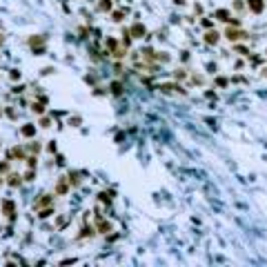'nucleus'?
<instances>
[{
    "label": "nucleus",
    "mask_w": 267,
    "mask_h": 267,
    "mask_svg": "<svg viewBox=\"0 0 267 267\" xmlns=\"http://www.w3.org/2000/svg\"><path fill=\"white\" fill-rule=\"evenodd\" d=\"M131 34H136L134 38H140L142 34H145V27H140V25H134V29H131Z\"/></svg>",
    "instance_id": "20e7f679"
},
{
    "label": "nucleus",
    "mask_w": 267,
    "mask_h": 267,
    "mask_svg": "<svg viewBox=\"0 0 267 267\" xmlns=\"http://www.w3.org/2000/svg\"><path fill=\"white\" fill-rule=\"evenodd\" d=\"M36 114H42V105H34V107H31Z\"/></svg>",
    "instance_id": "6e6552de"
},
{
    "label": "nucleus",
    "mask_w": 267,
    "mask_h": 267,
    "mask_svg": "<svg viewBox=\"0 0 267 267\" xmlns=\"http://www.w3.org/2000/svg\"><path fill=\"white\" fill-rule=\"evenodd\" d=\"M2 207H5V214L7 216H14V203H11V200H5Z\"/></svg>",
    "instance_id": "f03ea898"
},
{
    "label": "nucleus",
    "mask_w": 267,
    "mask_h": 267,
    "mask_svg": "<svg viewBox=\"0 0 267 267\" xmlns=\"http://www.w3.org/2000/svg\"><path fill=\"white\" fill-rule=\"evenodd\" d=\"M216 40H218V34L216 31H209L207 34V42H216Z\"/></svg>",
    "instance_id": "423d86ee"
},
{
    "label": "nucleus",
    "mask_w": 267,
    "mask_h": 267,
    "mask_svg": "<svg viewBox=\"0 0 267 267\" xmlns=\"http://www.w3.org/2000/svg\"><path fill=\"white\" fill-rule=\"evenodd\" d=\"M109 7H111V2H109V0H105V2L100 5V9H102V11H105V9H109Z\"/></svg>",
    "instance_id": "1a4fd4ad"
},
{
    "label": "nucleus",
    "mask_w": 267,
    "mask_h": 267,
    "mask_svg": "<svg viewBox=\"0 0 267 267\" xmlns=\"http://www.w3.org/2000/svg\"><path fill=\"white\" fill-rule=\"evenodd\" d=\"M20 131H22V136H34V134H36V127H34V125H27V127H22Z\"/></svg>",
    "instance_id": "7ed1b4c3"
},
{
    "label": "nucleus",
    "mask_w": 267,
    "mask_h": 267,
    "mask_svg": "<svg viewBox=\"0 0 267 267\" xmlns=\"http://www.w3.org/2000/svg\"><path fill=\"white\" fill-rule=\"evenodd\" d=\"M249 9L258 14V11H263V2H261V0H249Z\"/></svg>",
    "instance_id": "f257e3e1"
},
{
    "label": "nucleus",
    "mask_w": 267,
    "mask_h": 267,
    "mask_svg": "<svg viewBox=\"0 0 267 267\" xmlns=\"http://www.w3.org/2000/svg\"><path fill=\"white\" fill-rule=\"evenodd\" d=\"M241 36H245V34H238V31H227V38H229V40H236V38H241Z\"/></svg>",
    "instance_id": "0eeeda50"
},
{
    "label": "nucleus",
    "mask_w": 267,
    "mask_h": 267,
    "mask_svg": "<svg viewBox=\"0 0 267 267\" xmlns=\"http://www.w3.org/2000/svg\"><path fill=\"white\" fill-rule=\"evenodd\" d=\"M20 183V176H11V185H18Z\"/></svg>",
    "instance_id": "9d476101"
},
{
    "label": "nucleus",
    "mask_w": 267,
    "mask_h": 267,
    "mask_svg": "<svg viewBox=\"0 0 267 267\" xmlns=\"http://www.w3.org/2000/svg\"><path fill=\"white\" fill-rule=\"evenodd\" d=\"M0 45H2V34H0Z\"/></svg>",
    "instance_id": "9b49d317"
},
{
    "label": "nucleus",
    "mask_w": 267,
    "mask_h": 267,
    "mask_svg": "<svg viewBox=\"0 0 267 267\" xmlns=\"http://www.w3.org/2000/svg\"><path fill=\"white\" fill-rule=\"evenodd\" d=\"M216 16L221 18V20H229V11H225V9H221V11H216Z\"/></svg>",
    "instance_id": "39448f33"
},
{
    "label": "nucleus",
    "mask_w": 267,
    "mask_h": 267,
    "mask_svg": "<svg viewBox=\"0 0 267 267\" xmlns=\"http://www.w3.org/2000/svg\"><path fill=\"white\" fill-rule=\"evenodd\" d=\"M0 114H2V109H0Z\"/></svg>",
    "instance_id": "f8f14e48"
}]
</instances>
